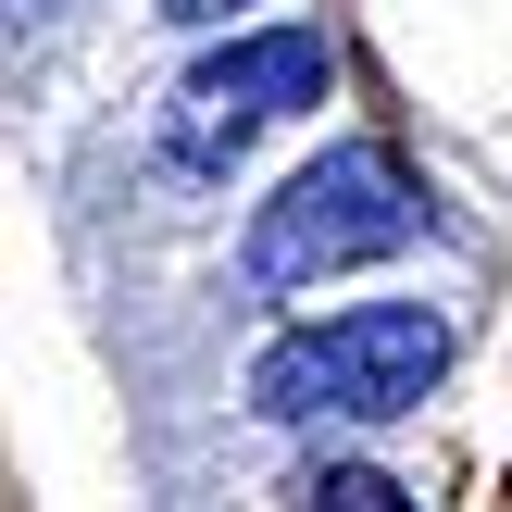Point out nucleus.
I'll use <instances>...</instances> for the list:
<instances>
[{
    "instance_id": "nucleus-1",
    "label": "nucleus",
    "mask_w": 512,
    "mask_h": 512,
    "mask_svg": "<svg viewBox=\"0 0 512 512\" xmlns=\"http://www.w3.org/2000/svg\"><path fill=\"white\" fill-rule=\"evenodd\" d=\"M450 375V313H425V300H363V313L338 325H300V338H275L263 363H250V413L263 425H400L425 413V388Z\"/></svg>"
},
{
    "instance_id": "nucleus-6",
    "label": "nucleus",
    "mask_w": 512,
    "mask_h": 512,
    "mask_svg": "<svg viewBox=\"0 0 512 512\" xmlns=\"http://www.w3.org/2000/svg\"><path fill=\"white\" fill-rule=\"evenodd\" d=\"M13 13H63V0H13Z\"/></svg>"
},
{
    "instance_id": "nucleus-3",
    "label": "nucleus",
    "mask_w": 512,
    "mask_h": 512,
    "mask_svg": "<svg viewBox=\"0 0 512 512\" xmlns=\"http://www.w3.org/2000/svg\"><path fill=\"white\" fill-rule=\"evenodd\" d=\"M338 88V50L313 38V25H263V38H225L213 63H188L175 75V100H163V150L188 175H225L263 125H288L300 100H325Z\"/></svg>"
},
{
    "instance_id": "nucleus-2",
    "label": "nucleus",
    "mask_w": 512,
    "mask_h": 512,
    "mask_svg": "<svg viewBox=\"0 0 512 512\" xmlns=\"http://www.w3.org/2000/svg\"><path fill=\"white\" fill-rule=\"evenodd\" d=\"M413 225H425L413 163L375 150V138H350V150H325V163H300L288 188L250 213V288H325V275H350V263H388Z\"/></svg>"
},
{
    "instance_id": "nucleus-4",
    "label": "nucleus",
    "mask_w": 512,
    "mask_h": 512,
    "mask_svg": "<svg viewBox=\"0 0 512 512\" xmlns=\"http://www.w3.org/2000/svg\"><path fill=\"white\" fill-rule=\"evenodd\" d=\"M313 512H413V488L375 475V463H325V475H313Z\"/></svg>"
},
{
    "instance_id": "nucleus-5",
    "label": "nucleus",
    "mask_w": 512,
    "mask_h": 512,
    "mask_svg": "<svg viewBox=\"0 0 512 512\" xmlns=\"http://www.w3.org/2000/svg\"><path fill=\"white\" fill-rule=\"evenodd\" d=\"M150 13H163V25H225L238 0H150Z\"/></svg>"
}]
</instances>
